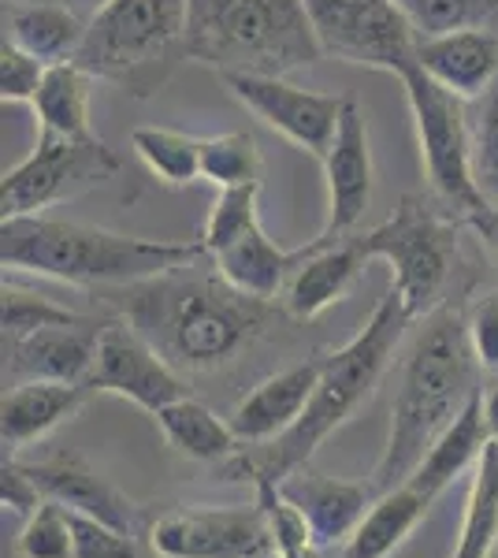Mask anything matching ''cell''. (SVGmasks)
I'll use <instances>...</instances> for the list:
<instances>
[{
	"label": "cell",
	"mask_w": 498,
	"mask_h": 558,
	"mask_svg": "<svg viewBox=\"0 0 498 558\" xmlns=\"http://www.w3.org/2000/svg\"><path fill=\"white\" fill-rule=\"evenodd\" d=\"M257 197H260V183H253V186H231V191L216 194L212 209H208V220H205V231H202L205 254H208V250L220 246V242L242 235V231L253 228V223H260Z\"/></svg>",
	"instance_id": "cell-35"
},
{
	"label": "cell",
	"mask_w": 498,
	"mask_h": 558,
	"mask_svg": "<svg viewBox=\"0 0 498 558\" xmlns=\"http://www.w3.org/2000/svg\"><path fill=\"white\" fill-rule=\"evenodd\" d=\"M94 83L86 68L75 60L68 64H52L45 71V83L34 97V116H38V134H52V138H94V123H89V97H94Z\"/></svg>",
	"instance_id": "cell-27"
},
{
	"label": "cell",
	"mask_w": 498,
	"mask_h": 558,
	"mask_svg": "<svg viewBox=\"0 0 498 558\" xmlns=\"http://www.w3.org/2000/svg\"><path fill=\"white\" fill-rule=\"evenodd\" d=\"M153 421L165 432L168 444L190 462H228V458L242 451V439L234 436L231 421H223L220 413L208 410L205 402L190 399V395L157 410Z\"/></svg>",
	"instance_id": "cell-26"
},
{
	"label": "cell",
	"mask_w": 498,
	"mask_h": 558,
	"mask_svg": "<svg viewBox=\"0 0 498 558\" xmlns=\"http://www.w3.org/2000/svg\"><path fill=\"white\" fill-rule=\"evenodd\" d=\"M112 310L131 320L179 373H216L260 343L283 313L276 302L253 299L202 260L175 272L108 291Z\"/></svg>",
	"instance_id": "cell-1"
},
{
	"label": "cell",
	"mask_w": 498,
	"mask_h": 558,
	"mask_svg": "<svg viewBox=\"0 0 498 558\" xmlns=\"http://www.w3.org/2000/svg\"><path fill=\"white\" fill-rule=\"evenodd\" d=\"M45 71L49 64L38 57H31L15 41L0 45V101L4 105H34L38 89L45 83Z\"/></svg>",
	"instance_id": "cell-37"
},
{
	"label": "cell",
	"mask_w": 498,
	"mask_h": 558,
	"mask_svg": "<svg viewBox=\"0 0 498 558\" xmlns=\"http://www.w3.org/2000/svg\"><path fill=\"white\" fill-rule=\"evenodd\" d=\"M479 365L469 347L465 310L458 302H442L424 317L398 368V391L391 402V428L379 451L368 484L376 495L402 488L416 473L421 458L450 428V421L473 402L479 391Z\"/></svg>",
	"instance_id": "cell-2"
},
{
	"label": "cell",
	"mask_w": 498,
	"mask_h": 558,
	"mask_svg": "<svg viewBox=\"0 0 498 558\" xmlns=\"http://www.w3.org/2000/svg\"><path fill=\"white\" fill-rule=\"evenodd\" d=\"M86 20L57 0H4V38L45 64H68L78 57Z\"/></svg>",
	"instance_id": "cell-23"
},
{
	"label": "cell",
	"mask_w": 498,
	"mask_h": 558,
	"mask_svg": "<svg viewBox=\"0 0 498 558\" xmlns=\"http://www.w3.org/2000/svg\"><path fill=\"white\" fill-rule=\"evenodd\" d=\"M265 175V160L250 131H228L216 138H202V179L216 191L253 186Z\"/></svg>",
	"instance_id": "cell-30"
},
{
	"label": "cell",
	"mask_w": 498,
	"mask_h": 558,
	"mask_svg": "<svg viewBox=\"0 0 498 558\" xmlns=\"http://www.w3.org/2000/svg\"><path fill=\"white\" fill-rule=\"evenodd\" d=\"M71 533H75V558H142L138 536L123 533L108 521L71 510Z\"/></svg>",
	"instance_id": "cell-38"
},
{
	"label": "cell",
	"mask_w": 498,
	"mask_h": 558,
	"mask_svg": "<svg viewBox=\"0 0 498 558\" xmlns=\"http://www.w3.org/2000/svg\"><path fill=\"white\" fill-rule=\"evenodd\" d=\"M320 57L305 0H190L186 60L216 75H291Z\"/></svg>",
	"instance_id": "cell-5"
},
{
	"label": "cell",
	"mask_w": 498,
	"mask_h": 558,
	"mask_svg": "<svg viewBox=\"0 0 498 558\" xmlns=\"http://www.w3.org/2000/svg\"><path fill=\"white\" fill-rule=\"evenodd\" d=\"M368 265V254L361 246V235L347 239H313L305 246V260L294 268L283 287V313L294 320H316L339 305L353 291Z\"/></svg>",
	"instance_id": "cell-16"
},
{
	"label": "cell",
	"mask_w": 498,
	"mask_h": 558,
	"mask_svg": "<svg viewBox=\"0 0 498 558\" xmlns=\"http://www.w3.org/2000/svg\"><path fill=\"white\" fill-rule=\"evenodd\" d=\"M89 395H97L89 384H60V380H26L4 387V402H0L4 454H20L23 447L41 444L49 432H57L63 421H71L86 407Z\"/></svg>",
	"instance_id": "cell-20"
},
{
	"label": "cell",
	"mask_w": 498,
	"mask_h": 558,
	"mask_svg": "<svg viewBox=\"0 0 498 558\" xmlns=\"http://www.w3.org/2000/svg\"><path fill=\"white\" fill-rule=\"evenodd\" d=\"M257 558H276V555H257Z\"/></svg>",
	"instance_id": "cell-45"
},
{
	"label": "cell",
	"mask_w": 498,
	"mask_h": 558,
	"mask_svg": "<svg viewBox=\"0 0 498 558\" xmlns=\"http://www.w3.org/2000/svg\"><path fill=\"white\" fill-rule=\"evenodd\" d=\"M279 488L309 521L320 551H328L335 544H347L353 529L361 525V518L368 514V507L376 502V492L368 481H342V476L316 473L309 465L283 476Z\"/></svg>",
	"instance_id": "cell-19"
},
{
	"label": "cell",
	"mask_w": 498,
	"mask_h": 558,
	"mask_svg": "<svg viewBox=\"0 0 498 558\" xmlns=\"http://www.w3.org/2000/svg\"><path fill=\"white\" fill-rule=\"evenodd\" d=\"M469 347L484 373H498V294L476 299L473 310L465 313Z\"/></svg>",
	"instance_id": "cell-39"
},
{
	"label": "cell",
	"mask_w": 498,
	"mask_h": 558,
	"mask_svg": "<svg viewBox=\"0 0 498 558\" xmlns=\"http://www.w3.org/2000/svg\"><path fill=\"white\" fill-rule=\"evenodd\" d=\"M465 228H473L479 239L487 242V246L498 254V205H487L484 213H476V216H469L465 220Z\"/></svg>",
	"instance_id": "cell-41"
},
{
	"label": "cell",
	"mask_w": 498,
	"mask_h": 558,
	"mask_svg": "<svg viewBox=\"0 0 498 558\" xmlns=\"http://www.w3.org/2000/svg\"><path fill=\"white\" fill-rule=\"evenodd\" d=\"M23 465L31 470L34 481H38L45 499L60 502V507L75 510V514L108 521V525L123 529V533H131V536L142 533L138 502H131L112 481H105L97 470H89L78 454H52V458H38V462H23Z\"/></svg>",
	"instance_id": "cell-17"
},
{
	"label": "cell",
	"mask_w": 498,
	"mask_h": 558,
	"mask_svg": "<svg viewBox=\"0 0 498 558\" xmlns=\"http://www.w3.org/2000/svg\"><path fill=\"white\" fill-rule=\"evenodd\" d=\"M20 558H75V533H71V510L45 499L31 518L23 521Z\"/></svg>",
	"instance_id": "cell-33"
},
{
	"label": "cell",
	"mask_w": 498,
	"mask_h": 558,
	"mask_svg": "<svg viewBox=\"0 0 498 558\" xmlns=\"http://www.w3.org/2000/svg\"><path fill=\"white\" fill-rule=\"evenodd\" d=\"M257 488V507L268 521L271 555L276 558H320V544H316L309 521L302 510L279 488V481H253Z\"/></svg>",
	"instance_id": "cell-31"
},
{
	"label": "cell",
	"mask_w": 498,
	"mask_h": 558,
	"mask_svg": "<svg viewBox=\"0 0 498 558\" xmlns=\"http://www.w3.org/2000/svg\"><path fill=\"white\" fill-rule=\"evenodd\" d=\"M316 384H320V354L305 357L291 368H279L276 376L260 380L228 417L242 447H260L287 436L302 421Z\"/></svg>",
	"instance_id": "cell-18"
},
{
	"label": "cell",
	"mask_w": 498,
	"mask_h": 558,
	"mask_svg": "<svg viewBox=\"0 0 498 558\" xmlns=\"http://www.w3.org/2000/svg\"><path fill=\"white\" fill-rule=\"evenodd\" d=\"M473 128V175L479 194L498 205V83L476 101V112L469 120Z\"/></svg>",
	"instance_id": "cell-34"
},
{
	"label": "cell",
	"mask_w": 498,
	"mask_h": 558,
	"mask_svg": "<svg viewBox=\"0 0 498 558\" xmlns=\"http://www.w3.org/2000/svg\"><path fill=\"white\" fill-rule=\"evenodd\" d=\"M324 183H328V216L316 239L335 242L353 235L373 205L376 168H373V142H368V123L361 105L347 97L339 131H335L331 149L324 153Z\"/></svg>",
	"instance_id": "cell-14"
},
{
	"label": "cell",
	"mask_w": 498,
	"mask_h": 558,
	"mask_svg": "<svg viewBox=\"0 0 498 558\" xmlns=\"http://www.w3.org/2000/svg\"><path fill=\"white\" fill-rule=\"evenodd\" d=\"M498 544V444L484 447L476 470L469 473L465 510L450 558H487Z\"/></svg>",
	"instance_id": "cell-28"
},
{
	"label": "cell",
	"mask_w": 498,
	"mask_h": 558,
	"mask_svg": "<svg viewBox=\"0 0 498 558\" xmlns=\"http://www.w3.org/2000/svg\"><path fill=\"white\" fill-rule=\"evenodd\" d=\"M416 64L461 101H479L498 83V34L491 26L416 38Z\"/></svg>",
	"instance_id": "cell-21"
},
{
	"label": "cell",
	"mask_w": 498,
	"mask_h": 558,
	"mask_svg": "<svg viewBox=\"0 0 498 558\" xmlns=\"http://www.w3.org/2000/svg\"><path fill=\"white\" fill-rule=\"evenodd\" d=\"M0 260H4V276L23 272L68 287H131L208 260V254L202 239H142L97 228V223L34 213L0 220Z\"/></svg>",
	"instance_id": "cell-4"
},
{
	"label": "cell",
	"mask_w": 498,
	"mask_h": 558,
	"mask_svg": "<svg viewBox=\"0 0 498 558\" xmlns=\"http://www.w3.org/2000/svg\"><path fill=\"white\" fill-rule=\"evenodd\" d=\"M131 149L146 165V172L171 191L202 183V138L194 134L171 128H134Z\"/></svg>",
	"instance_id": "cell-29"
},
{
	"label": "cell",
	"mask_w": 498,
	"mask_h": 558,
	"mask_svg": "<svg viewBox=\"0 0 498 558\" xmlns=\"http://www.w3.org/2000/svg\"><path fill=\"white\" fill-rule=\"evenodd\" d=\"M89 387L101 395H120V399L134 402L146 413L165 410L168 402L186 395L183 373L120 313L108 317L101 328Z\"/></svg>",
	"instance_id": "cell-13"
},
{
	"label": "cell",
	"mask_w": 498,
	"mask_h": 558,
	"mask_svg": "<svg viewBox=\"0 0 498 558\" xmlns=\"http://www.w3.org/2000/svg\"><path fill=\"white\" fill-rule=\"evenodd\" d=\"M484 425H487V436L498 444V384H491L484 391Z\"/></svg>",
	"instance_id": "cell-42"
},
{
	"label": "cell",
	"mask_w": 498,
	"mask_h": 558,
	"mask_svg": "<svg viewBox=\"0 0 498 558\" xmlns=\"http://www.w3.org/2000/svg\"><path fill=\"white\" fill-rule=\"evenodd\" d=\"M123 172V160L108 149L105 138H52L38 134V146L23 157L0 183V209L4 216H34L60 202L112 183Z\"/></svg>",
	"instance_id": "cell-9"
},
{
	"label": "cell",
	"mask_w": 498,
	"mask_h": 558,
	"mask_svg": "<svg viewBox=\"0 0 498 558\" xmlns=\"http://www.w3.org/2000/svg\"><path fill=\"white\" fill-rule=\"evenodd\" d=\"M190 0H112L86 26L75 64L123 94H160L186 60Z\"/></svg>",
	"instance_id": "cell-6"
},
{
	"label": "cell",
	"mask_w": 498,
	"mask_h": 558,
	"mask_svg": "<svg viewBox=\"0 0 498 558\" xmlns=\"http://www.w3.org/2000/svg\"><path fill=\"white\" fill-rule=\"evenodd\" d=\"M220 83L253 120L287 138L294 149L309 153L316 160H324V153L331 149L347 97L294 86L287 83V75H250V71L220 75Z\"/></svg>",
	"instance_id": "cell-11"
},
{
	"label": "cell",
	"mask_w": 498,
	"mask_h": 558,
	"mask_svg": "<svg viewBox=\"0 0 498 558\" xmlns=\"http://www.w3.org/2000/svg\"><path fill=\"white\" fill-rule=\"evenodd\" d=\"M57 4L71 8V12H75V15H83V20L89 23L97 12H105V8L112 4V0H57Z\"/></svg>",
	"instance_id": "cell-43"
},
{
	"label": "cell",
	"mask_w": 498,
	"mask_h": 558,
	"mask_svg": "<svg viewBox=\"0 0 498 558\" xmlns=\"http://www.w3.org/2000/svg\"><path fill=\"white\" fill-rule=\"evenodd\" d=\"M302 260H305V246L302 250L276 246V242L265 235L260 223H253L242 235L208 250V265L228 279L231 287H239L242 294H253V299H268V302H276L279 294H283L287 279H291V272Z\"/></svg>",
	"instance_id": "cell-22"
},
{
	"label": "cell",
	"mask_w": 498,
	"mask_h": 558,
	"mask_svg": "<svg viewBox=\"0 0 498 558\" xmlns=\"http://www.w3.org/2000/svg\"><path fill=\"white\" fill-rule=\"evenodd\" d=\"M487 444H491V436H487V425H484V387H479L473 395V402L450 421V428L432 444V451L421 458L416 473L405 484H413V488L424 492L428 499H439L458 476L476 470Z\"/></svg>",
	"instance_id": "cell-24"
},
{
	"label": "cell",
	"mask_w": 498,
	"mask_h": 558,
	"mask_svg": "<svg viewBox=\"0 0 498 558\" xmlns=\"http://www.w3.org/2000/svg\"><path fill=\"white\" fill-rule=\"evenodd\" d=\"M394 78L402 83L405 105H410L428 191L442 209L465 223L469 216L484 213L491 205L479 194L473 175V128H469L465 101L450 94L447 86H439L416 60L398 71Z\"/></svg>",
	"instance_id": "cell-8"
},
{
	"label": "cell",
	"mask_w": 498,
	"mask_h": 558,
	"mask_svg": "<svg viewBox=\"0 0 498 558\" xmlns=\"http://www.w3.org/2000/svg\"><path fill=\"white\" fill-rule=\"evenodd\" d=\"M458 228L461 220L436 197L405 194L391 220L361 235L368 260L391 265V291L413 320L447 302V283L458 260Z\"/></svg>",
	"instance_id": "cell-7"
},
{
	"label": "cell",
	"mask_w": 498,
	"mask_h": 558,
	"mask_svg": "<svg viewBox=\"0 0 498 558\" xmlns=\"http://www.w3.org/2000/svg\"><path fill=\"white\" fill-rule=\"evenodd\" d=\"M75 320H83V313L45 299V294L23 291V287L4 279V336H26V331L57 328V324H75Z\"/></svg>",
	"instance_id": "cell-36"
},
{
	"label": "cell",
	"mask_w": 498,
	"mask_h": 558,
	"mask_svg": "<svg viewBox=\"0 0 498 558\" xmlns=\"http://www.w3.org/2000/svg\"><path fill=\"white\" fill-rule=\"evenodd\" d=\"M410 324V310L398 302L394 291H387L373 310V317L365 320V328H357L350 343L320 354V384H316L302 421L287 436L260 447H246V451L228 458L223 481H283L294 470L309 465L316 447L373 399L387 368L394 365V354Z\"/></svg>",
	"instance_id": "cell-3"
},
{
	"label": "cell",
	"mask_w": 498,
	"mask_h": 558,
	"mask_svg": "<svg viewBox=\"0 0 498 558\" xmlns=\"http://www.w3.org/2000/svg\"><path fill=\"white\" fill-rule=\"evenodd\" d=\"M0 502H4L8 514H15L23 521L45 502V492L38 488V481H34L31 470L12 454H4V465H0Z\"/></svg>",
	"instance_id": "cell-40"
},
{
	"label": "cell",
	"mask_w": 498,
	"mask_h": 558,
	"mask_svg": "<svg viewBox=\"0 0 498 558\" xmlns=\"http://www.w3.org/2000/svg\"><path fill=\"white\" fill-rule=\"evenodd\" d=\"M487 558H498V544L491 547V555H487Z\"/></svg>",
	"instance_id": "cell-44"
},
{
	"label": "cell",
	"mask_w": 498,
	"mask_h": 558,
	"mask_svg": "<svg viewBox=\"0 0 498 558\" xmlns=\"http://www.w3.org/2000/svg\"><path fill=\"white\" fill-rule=\"evenodd\" d=\"M157 558H257L271 555L260 507H179L149 525Z\"/></svg>",
	"instance_id": "cell-12"
},
{
	"label": "cell",
	"mask_w": 498,
	"mask_h": 558,
	"mask_svg": "<svg viewBox=\"0 0 498 558\" xmlns=\"http://www.w3.org/2000/svg\"><path fill=\"white\" fill-rule=\"evenodd\" d=\"M105 320L83 317L75 324L38 328L26 336H4V387L26 380L89 384Z\"/></svg>",
	"instance_id": "cell-15"
},
{
	"label": "cell",
	"mask_w": 498,
	"mask_h": 558,
	"mask_svg": "<svg viewBox=\"0 0 498 558\" xmlns=\"http://www.w3.org/2000/svg\"><path fill=\"white\" fill-rule=\"evenodd\" d=\"M432 502L436 499L416 492L413 484H402V488L376 495L368 514L361 518V525L353 529V536L342 544L339 558H391L398 547L413 536V529L424 521Z\"/></svg>",
	"instance_id": "cell-25"
},
{
	"label": "cell",
	"mask_w": 498,
	"mask_h": 558,
	"mask_svg": "<svg viewBox=\"0 0 498 558\" xmlns=\"http://www.w3.org/2000/svg\"><path fill=\"white\" fill-rule=\"evenodd\" d=\"M416 38H439L454 31H479L498 23V0H398Z\"/></svg>",
	"instance_id": "cell-32"
},
{
	"label": "cell",
	"mask_w": 498,
	"mask_h": 558,
	"mask_svg": "<svg viewBox=\"0 0 498 558\" xmlns=\"http://www.w3.org/2000/svg\"><path fill=\"white\" fill-rule=\"evenodd\" d=\"M324 57L398 75L416 60V31L398 0H305Z\"/></svg>",
	"instance_id": "cell-10"
}]
</instances>
